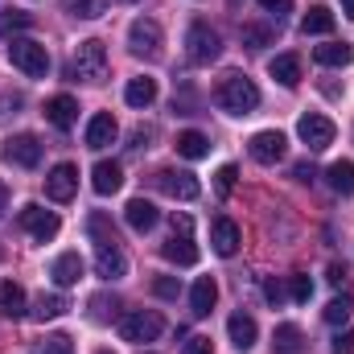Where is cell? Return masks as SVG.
Masks as SVG:
<instances>
[{
	"label": "cell",
	"mask_w": 354,
	"mask_h": 354,
	"mask_svg": "<svg viewBox=\"0 0 354 354\" xmlns=\"http://www.w3.org/2000/svg\"><path fill=\"white\" fill-rule=\"evenodd\" d=\"M153 181H157V189H161V194H169V198H181V202H194V198L202 194L198 177L185 174V169H161V174L153 177Z\"/></svg>",
	"instance_id": "8fae6325"
},
{
	"label": "cell",
	"mask_w": 354,
	"mask_h": 354,
	"mask_svg": "<svg viewBox=\"0 0 354 354\" xmlns=\"http://www.w3.org/2000/svg\"><path fill=\"white\" fill-rule=\"evenodd\" d=\"M66 309H71L66 297H58V292H41V297H33L29 317H33V322H54V317H62Z\"/></svg>",
	"instance_id": "d4e9b609"
},
{
	"label": "cell",
	"mask_w": 354,
	"mask_h": 354,
	"mask_svg": "<svg viewBox=\"0 0 354 354\" xmlns=\"http://www.w3.org/2000/svg\"><path fill=\"white\" fill-rule=\"evenodd\" d=\"M272 351L276 354H301L305 351V334H301V326H292V322L276 326V334H272Z\"/></svg>",
	"instance_id": "484cf974"
},
{
	"label": "cell",
	"mask_w": 354,
	"mask_h": 354,
	"mask_svg": "<svg viewBox=\"0 0 354 354\" xmlns=\"http://www.w3.org/2000/svg\"><path fill=\"white\" fill-rule=\"evenodd\" d=\"M161 256H165L169 264H177V268H194V264H198V248H194V239H189V235H181V231L169 235V243L161 248Z\"/></svg>",
	"instance_id": "44dd1931"
},
{
	"label": "cell",
	"mask_w": 354,
	"mask_h": 354,
	"mask_svg": "<svg viewBox=\"0 0 354 354\" xmlns=\"http://www.w3.org/2000/svg\"><path fill=\"white\" fill-rule=\"evenodd\" d=\"M161 46H165V33H161V25L157 21H149V17H136L132 25H128V50L136 54V58H161Z\"/></svg>",
	"instance_id": "8992f818"
},
{
	"label": "cell",
	"mask_w": 354,
	"mask_h": 354,
	"mask_svg": "<svg viewBox=\"0 0 354 354\" xmlns=\"http://www.w3.org/2000/svg\"><path fill=\"white\" fill-rule=\"evenodd\" d=\"M330 354H354V330H342V334H334V342H330Z\"/></svg>",
	"instance_id": "b9f144b4"
},
{
	"label": "cell",
	"mask_w": 354,
	"mask_h": 354,
	"mask_svg": "<svg viewBox=\"0 0 354 354\" xmlns=\"http://www.w3.org/2000/svg\"><path fill=\"white\" fill-rule=\"evenodd\" d=\"M124 4H136V0H124Z\"/></svg>",
	"instance_id": "816d5d0a"
},
{
	"label": "cell",
	"mask_w": 354,
	"mask_h": 354,
	"mask_svg": "<svg viewBox=\"0 0 354 354\" xmlns=\"http://www.w3.org/2000/svg\"><path fill=\"white\" fill-rule=\"evenodd\" d=\"M50 276H54V284H58V288L79 284V280H83V256H79V252H62V256L50 264Z\"/></svg>",
	"instance_id": "ffe728a7"
},
{
	"label": "cell",
	"mask_w": 354,
	"mask_h": 354,
	"mask_svg": "<svg viewBox=\"0 0 354 354\" xmlns=\"http://www.w3.org/2000/svg\"><path fill=\"white\" fill-rule=\"evenodd\" d=\"M174 231H181V235H189V231H194V223H189V214H174Z\"/></svg>",
	"instance_id": "7dc6e473"
},
{
	"label": "cell",
	"mask_w": 354,
	"mask_h": 354,
	"mask_svg": "<svg viewBox=\"0 0 354 354\" xmlns=\"http://www.w3.org/2000/svg\"><path fill=\"white\" fill-rule=\"evenodd\" d=\"M297 136L309 145V153H322V149L334 145V120H326L322 111H305L297 120Z\"/></svg>",
	"instance_id": "ba28073f"
},
{
	"label": "cell",
	"mask_w": 354,
	"mask_h": 354,
	"mask_svg": "<svg viewBox=\"0 0 354 354\" xmlns=\"http://www.w3.org/2000/svg\"><path fill=\"white\" fill-rule=\"evenodd\" d=\"M75 75L83 83H103L107 79V46L99 37L79 41V50H75Z\"/></svg>",
	"instance_id": "5b68a950"
},
{
	"label": "cell",
	"mask_w": 354,
	"mask_h": 354,
	"mask_svg": "<svg viewBox=\"0 0 354 354\" xmlns=\"http://www.w3.org/2000/svg\"><path fill=\"white\" fill-rule=\"evenodd\" d=\"M161 330H165V317L157 309H132V313L120 317V338L124 342H136V346L140 342H157Z\"/></svg>",
	"instance_id": "7a4b0ae2"
},
{
	"label": "cell",
	"mask_w": 354,
	"mask_h": 354,
	"mask_svg": "<svg viewBox=\"0 0 354 354\" xmlns=\"http://www.w3.org/2000/svg\"><path fill=\"white\" fill-rule=\"evenodd\" d=\"M185 54H189L194 66H210V62L223 54V37H218L206 21H194V25L185 29Z\"/></svg>",
	"instance_id": "3957f363"
},
{
	"label": "cell",
	"mask_w": 354,
	"mask_h": 354,
	"mask_svg": "<svg viewBox=\"0 0 354 354\" xmlns=\"http://www.w3.org/2000/svg\"><path fill=\"white\" fill-rule=\"evenodd\" d=\"M153 292L165 297V301H174L177 292H181V284H177V276H157V280H153Z\"/></svg>",
	"instance_id": "ab89813d"
},
{
	"label": "cell",
	"mask_w": 354,
	"mask_h": 354,
	"mask_svg": "<svg viewBox=\"0 0 354 354\" xmlns=\"http://www.w3.org/2000/svg\"><path fill=\"white\" fill-rule=\"evenodd\" d=\"M284 149H288V140H284V132H276V128H264V132H256V136L248 140V153H252V161H260V165H276V161L284 157Z\"/></svg>",
	"instance_id": "30bf717a"
},
{
	"label": "cell",
	"mask_w": 354,
	"mask_h": 354,
	"mask_svg": "<svg viewBox=\"0 0 354 354\" xmlns=\"http://www.w3.org/2000/svg\"><path fill=\"white\" fill-rule=\"evenodd\" d=\"M280 297H284V292H280V284L272 280V284H268V301H272V305H280Z\"/></svg>",
	"instance_id": "c3c4849f"
},
{
	"label": "cell",
	"mask_w": 354,
	"mask_h": 354,
	"mask_svg": "<svg viewBox=\"0 0 354 354\" xmlns=\"http://www.w3.org/2000/svg\"><path fill=\"white\" fill-rule=\"evenodd\" d=\"M46 120H50L58 132H66V128H75V120H79V103H75L71 95H54V99H46Z\"/></svg>",
	"instance_id": "2e32d148"
},
{
	"label": "cell",
	"mask_w": 354,
	"mask_h": 354,
	"mask_svg": "<svg viewBox=\"0 0 354 354\" xmlns=\"http://www.w3.org/2000/svg\"><path fill=\"white\" fill-rule=\"evenodd\" d=\"M124 99H128V107H153L157 103V79H149V75H140V79H132L128 87H124Z\"/></svg>",
	"instance_id": "cb8c5ba5"
},
{
	"label": "cell",
	"mask_w": 354,
	"mask_h": 354,
	"mask_svg": "<svg viewBox=\"0 0 354 354\" xmlns=\"http://www.w3.org/2000/svg\"><path fill=\"white\" fill-rule=\"evenodd\" d=\"M4 210H8V185L0 181V218H4Z\"/></svg>",
	"instance_id": "681fc988"
},
{
	"label": "cell",
	"mask_w": 354,
	"mask_h": 354,
	"mask_svg": "<svg viewBox=\"0 0 354 354\" xmlns=\"http://www.w3.org/2000/svg\"><path fill=\"white\" fill-rule=\"evenodd\" d=\"M326 276H330V284H334V288H342V284H346V264H330Z\"/></svg>",
	"instance_id": "f6af8a7d"
},
{
	"label": "cell",
	"mask_w": 354,
	"mask_h": 354,
	"mask_svg": "<svg viewBox=\"0 0 354 354\" xmlns=\"http://www.w3.org/2000/svg\"><path fill=\"white\" fill-rule=\"evenodd\" d=\"M33 25V12H0V33H17V29H29Z\"/></svg>",
	"instance_id": "8d00e7d4"
},
{
	"label": "cell",
	"mask_w": 354,
	"mask_h": 354,
	"mask_svg": "<svg viewBox=\"0 0 354 354\" xmlns=\"http://www.w3.org/2000/svg\"><path fill=\"white\" fill-rule=\"evenodd\" d=\"M313 58H317V66H351L354 46H346V41H326V46L313 50Z\"/></svg>",
	"instance_id": "4316f807"
},
{
	"label": "cell",
	"mask_w": 354,
	"mask_h": 354,
	"mask_svg": "<svg viewBox=\"0 0 354 354\" xmlns=\"http://www.w3.org/2000/svg\"><path fill=\"white\" fill-rule=\"evenodd\" d=\"M181 354H214V346H210V338H202V334H198V338H189V342H185V351Z\"/></svg>",
	"instance_id": "7bdbcfd3"
},
{
	"label": "cell",
	"mask_w": 354,
	"mask_h": 354,
	"mask_svg": "<svg viewBox=\"0 0 354 354\" xmlns=\"http://www.w3.org/2000/svg\"><path fill=\"white\" fill-rule=\"evenodd\" d=\"M99 354H111V351H99Z\"/></svg>",
	"instance_id": "f5cc1de1"
},
{
	"label": "cell",
	"mask_w": 354,
	"mask_h": 354,
	"mask_svg": "<svg viewBox=\"0 0 354 354\" xmlns=\"http://www.w3.org/2000/svg\"><path fill=\"white\" fill-rule=\"evenodd\" d=\"M17 223H21V231L29 235V239H37V243H50L54 235H58V214L54 210H46V206H37V202H29V206H21V214H17Z\"/></svg>",
	"instance_id": "52a82bcc"
},
{
	"label": "cell",
	"mask_w": 354,
	"mask_h": 354,
	"mask_svg": "<svg viewBox=\"0 0 354 354\" xmlns=\"http://www.w3.org/2000/svg\"><path fill=\"white\" fill-rule=\"evenodd\" d=\"M115 309H120V305H115V297H103V292H99V297H91V317H95V322L115 317Z\"/></svg>",
	"instance_id": "74e56055"
},
{
	"label": "cell",
	"mask_w": 354,
	"mask_h": 354,
	"mask_svg": "<svg viewBox=\"0 0 354 354\" xmlns=\"http://www.w3.org/2000/svg\"><path fill=\"white\" fill-rule=\"evenodd\" d=\"M62 8H66L71 17L95 21V17H103V12H107V0H62Z\"/></svg>",
	"instance_id": "d6a6232c"
},
{
	"label": "cell",
	"mask_w": 354,
	"mask_h": 354,
	"mask_svg": "<svg viewBox=\"0 0 354 354\" xmlns=\"http://www.w3.org/2000/svg\"><path fill=\"white\" fill-rule=\"evenodd\" d=\"M210 248L227 260V256H235L239 252V227L231 223V218H214L210 223Z\"/></svg>",
	"instance_id": "ac0fdd59"
},
{
	"label": "cell",
	"mask_w": 354,
	"mask_h": 354,
	"mask_svg": "<svg viewBox=\"0 0 354 354\" xmlns=\"http://www.w3.org/2000/svg\"><path fill=\"white\" fill-rule=\"evenodd\" d=\"M210 153V140L202 136V132H181L177 136V157H185V161H202Z\"/></svg>",
	"instance_id": "1f68e13d"
},
{
	"label": "cell",
	"mask_w": 354,
	"mask_h": 354,
	"mask_svg": "<svg viewBox=\"0 0 354 354\" xmlns=\"http://www.w3.org/2000/svg\"><path fill=\"white\" fill-rule=\"evenodd\" d=\"M91 185H95L99 198H111V194H120V185H124V169H120L115 161H99V165L91 169Z\"/></svg>",
	"instance_id": "d6986e66"
},
{
	"label": "cell",
	"mask_w": 354,
	"mask_h": 354,
	"mask_svg": "<svg viewBox=\"0 0 354 354\" xmlns=\"http://www.w3.org/2000/svg\"><path fill=\"white\" fill-rule=\"evenodd\" d=\"M214 301H218V284H214L210 276H202V280L189 288V313H194V317H210Z\"/></svg>",
	"instance_id": "7402d4cb"
},
{
	"label": "cell",
	"mask_w": 354,
	"mask_h": 354,
	"mask_svg": "<svg viewBox=\"0 0 354 354\" xmlns=\"http://www.w3.org/2000/svg\"><path fill=\"white\" fill-rule=\"evenodd\" d=\"M214 103L231 115H252L260 107V87L248 79V75H227L218 87H214Z\"/></svg>",
	"instance_id": "6da1fadb"
},
{
	"label": "cell",
	"mask_w": 354,
	"mask_h": 354,
	"mask_svg": "<svg viewBox=\"0 0 354 354\" xmlns=\"http://www.w3.org/2000/svg\"><path fill=\"white\" fill-rule=\"evenodd\" d=\"M33 354H75V342H71V334H50Z\"/></svg>",
	"instance_id": "d590c367"
},
{
	"label": "cell",
	"mask_w": 354,
	"mask_h": 354,
	"mask_svg": "<svg viewBox=\"0 0 354 354\" xmlns=\"http://www.w3.org/2000/svg\"><path fill=\"white\" fill-rule=\"evenodd\" d=\"M268 75H272L280 87L292 91L297 83H301V58H297V54H276V58L268 62Z\"/></svg>",
	"instance_id": "603a6c76"
},
{
	"label": "cell",
	"mask_w": 354,
	"mask_h": 354,
	"mask_svg": "<svg viewBox=\"0 0 354 354\" xmlns=\"http://www.w3.org/2000/svg\"><path fill=\"white\" fill-rule=\"evenodd\" d=\"M239 37H243V46H248V50H264V46H272V37H276V33H272L268 25H243V29H239Z\"/></svg>",
	"instance_id": "e575fe53"
},
{
	"label": "cell",
	"mask_w": 354,
	"mask_h": 354,
	"mask_svg": "<svg viewBox=\"0 0 354 354\" xmlns=\"http://www.w3.org/2000/svg\"><path fill=\"white\" fill-rule=\"evenodd\" d=\"M288 297H292L297 305H305V301L313 297V280H309V276H292V280H288Z\"/></svg>",
	"instance_id": "f35d334b"
},
{
	"label": "cell",
	"mask_w": 354,
	"mask_h": 354,
	"mask_svg": "<svg viewBox=\"0 0 354 354\" xmlns=\"http://www.w3.org/2000/svg\"><path fill=\"white\" fill-rule=\"evenodd\" d=\"M301 33H305V37H309V33H313V37L334 33V12H330V8H322V4H317V8H309V12H305V21H301Z\"/></svg>",
	"instance_id": "4dcf8cb0"
},
{
	"label": "cell",
	"mask_w": 354,
	"mask_h": 354,
	"mask_svg": "<svg viewBox=\"0 0 354 354\" xmlns=\"http://www.w3.org/2000/svg\"><path fill=\"white\" fill-rule=\"evenodd\" d=\"M260 8H264L268 17H276V21H284V17L292 12V0H260Z\"/></svg>",
	"instance_id": "60d3db41"
},
{
	"label": "cell",
	"mask_w": 354,
	"mask_h": 354,
	"mask_svg": "<svg viewBox=\"0 0 354 354\" xmlns=\"http://www.w3.org/2000/svg\"><path fill=\"white\" fill-rule=\"evenodd\" d=\"M87 235H91V243H95V248H120L111 218H107V214H99V210L87 218Z\"/></svg>",
	"instance_id": "f1b7e54d"
},
{
	"label": "cell",
	"mask_w": 354,
	"mask_h": 354,
	"mask_svg": "<svg viewBox=\"0 0 354 354\" xmlns=\"http://www.w3.org/2000/svg\"><path fill=\"white\" fill-rule=\"evenodd\" d=\"M231 4H239V0H231Z\"/></svg>",
	"instance_id": "db71d44e"
},
{
	"label": "cell",
	"mask_w": 354,
	"mask_h": 354,
	"mask_svg": "<svg viewBox=\"0 0 354 354\" xmlns=\"http://www.w3.org/2000/svg\"><path fill=\"white\" fill-rule=\"evenodd\" d=\"M0 313L4 317H25V288L12 284V280H0Z\"/></svg>",
	"instance_id": "83f0119b"
},
{
	"label": "cell",
	"mask_w": 354,
	"mask_h": 354,
	"mask_svg": "<svg viewBox=\"0 0 354 354\" xmlns=\"http://www.w3.org/2000/svg\"><path fill=\"white\" fill-rule=\"evenodd\" d=\"M342 12H346V17H354V0H342Z\"/></svg>",
	"instance_id": "f907efd6"
},
{
	"label": "cell",
	"mask_w": 354,
	"mask_h": 354,
	"mask_svg": "<svg viewBox=\"0 0 354 354\" xmlns=\"http://www.w3.org/2000/svg\"><path fill=\"white\" fill-rule=\"evenodd\" d=\"M8 62H12L21 75H29V79H46V71H50V54H46V46H41V41H29V37H12V46H8Z\"/></svg>",
	"instance_id": "277c9868"
},
{
	"label": "cell",
	"mask_w": 354,
	"mask_h": 354,
	"mask_svg": "<svg viewBox=\"0 0 354 354\" xmlns=\"http://www.w3.org/2000/svg\"><path fill=\"white\" fill-rule=\"evenodd\" d=\"M75 189H79V169H75L71 161H62V165H54V169L46 174V198H50V202H71Z\"/></svg>",
	"instance_id": "7c38bea8"
},
{
	"label": "cell",
	"mask_w": 354,
	"mask_h": 354,
	"mask_svg": "<svg viewBox=\"0 0 354 354\" xmlns=\"http://www.w3.org/2000/svg\"><path fill=\"white\" fill-rule=\"evenodd\" d=\"M157 218H161V214H157V206H153V202H145V198H132V202L124 206V223H128L136 235L153 231V227H157Z\"/></svg>",
	"instance_id": "e0dca14e"
},
{
	"label": "cell",
	"mask_w": 354,
	"mask_h": 354,
	"mask_svg": "<svg viewBox=\"0 0 354 354\" xmlns=\"http://www.w3.org/2000/svg\"><path fill=\"white\" fill-rule=\"evenodd\" d=\"M231 185H235V165H223V169H218V194L227 198V194H231Z\"/></svg>",
	"instance_id": "ee69618b"
},
{
	"label": "cell",
	"mask_w": 354,
	"mask_h": 354,
	"mask_svg": "<svg viewBox=\"0 0 354 354\" xmlns=\"http://www.w3.org/2000/svg\"><path fill=\"white\" fill-rule=\"evenodd\" d=\"M292 177H297V181H313V177H317V169H313L309 161H301V165H292Z\"/></svg>",
	"instance_id": "bcb514c9"
},
{
	"label": "cell",
	"mask_w": 354,
	"mask_h": 354,
	"mask_svg": "<svg viewBox=\"0 0 354 354\" xmlns=\"http://www.w3.org/2000/svg\"><path fill=\"white\" fill-rule=\"evenodd\" d=\"M95 272L103 280H124L128 276V256L124 248H95Z\"/></svg>",
	"instance_id": "9a60e30c"
},
{
	"label": "cell",
	"mask_w": 354,
	"mask_h": 354,
	"mask_svg": "<svg viewBox=\"0 0 354 354\" xmlns=\"http://www.w3.org/2000/svg\"><path fill=\"white\" fill-rule=\"evenodd\" d=\"M0 157H4L8 165H17V169H37V165H41V140L29 136V132L8 136L4 149H0Z\"/></svg>",
	"instance_id": "9c48e42d"
},
{
	"label": "cell",
	"mask_w": 354,
	"mask_h": 354,
	"mask_svg": "<svg viewBox=\"0 0 354 354\" xmlns=\"http://www.w3.org/2000/svg\"><path fill=\"white\" fill-rule=\"evenodd\" d=\"M227 334H231V346H235V351L248 354L252 346H256V338H260V326H256V317H252V313H231Z\"/></svg>",
	"instance_id": "4fadbf2b"
},
{
	"label": "cell",
	"mask_w": 354,
	"mask_h": 354,
	"mask_svg": "<svg viewBox=\"0 0 354 354\" xmlns=\"http://www.w3.org/2000/svg\"><path fill=\"white\" fill-rule=\"evenodd\" d=\"M351 313H354V301L342 292V297H334V301L326 305V313H322V317H326L330 326H346V322H351Z\"/></svg>",
	"instance_id": "836d02e7"
},
{
	"label": "cell",
	"mask_w": 354,
	"mask_h": 354,
	"mask_svg": "<svg viewBox=\"0 0 354 354\" xmlns=\"http://www.w3.org/2000/svg\"><path fill=\"white\" fill-rule=\"evenodd\" d=\"M115 136H120L115 115H111V111H95V115H91V124H87V149H107Z\"/></svg>",
	"instance_id": "5bb4252c"
},
{
	"label": "cell",
	"mask_w": 354,
	"mask_h": 354,
	"mask_svg": "<svg viewBox=\"0 0 354 354\" xmlns=\"http://www.w3.org/2000/svg\"><path fill=\"white\" fill-rule=\"evenodd\" d=\"M326 181H330V189H334V194L351 198V194H354V161H334V165L326 169Z\"/></svg>",
	"instance_id": "f546056e"
}]
</instances>
